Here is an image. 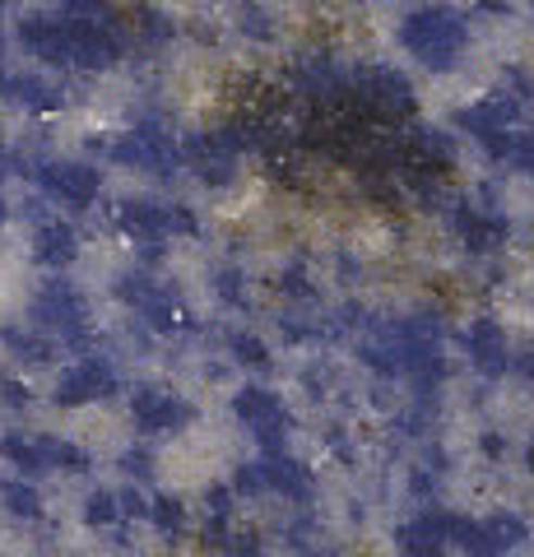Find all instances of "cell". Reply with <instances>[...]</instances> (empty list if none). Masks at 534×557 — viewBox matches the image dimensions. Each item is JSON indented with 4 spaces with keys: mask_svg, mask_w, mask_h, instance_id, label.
<instances>
[{
    "mask_svg": "<svg viewBox=\"0 0 534 557\" xmlns=\"http://www.w3.org/2000/svg\"><path fill=\"white\" fill-rule=\"evenodd\" d=\"M464 348H470V362L484 376H502L511 368V344H507V330L502 321L493 317H479L470 321V330H464Z\"/></svg>",
    "mask_w": 534,
    "mask_h": 557,
    "instance_id": "ac0fdd59",
    "label": "cell"
},
{
    "mask_svg": "<svg viewBox=\"0 0 534 557\" xmlns=\"http://www.w3.org/2000/svg\"><path fill=\"white\" fill-rule=\"evenodd\" d=\"M228 348H233V362H243V368H251V372H265L270 368V348L256 339V335H233Z\"/></svg>",
    "mask_w": 534,
    "mask_h": 557,
    "instance_id": "4dcf8cb0",
    "label": "cell"
},
{
    "mask_svg": "<svg viewBox=\"0 0 534 557\" xmlns=\"http://www.w3.org/2000/svg\"><path fill=\"white\" fill-rule=\"evenodd\" d=\"M5 79H10V70H5V57H0V102H5Z\"/></svg>",
    "mask_w": 534,
    "mask_h": 557,
    "instance_id": "60d3db41",
    "label": "cell"
},
{
    "mask_svg": "<svg viewBox=\"0 0 534 557\" xmlns=\"http://www.w3.org/2000/svg\"><path fill=\"white\" fill-rule=\"evenodd\" d=\"M256 469H261V487L265 497H284V502H312L316 483H312V469H307L302 460H293L288 450H265L261 460H256Z\"/></svg>",
    "mask_w": 534,
    "mask_h": 557,
    "instance_id": "9a60e30c",
    "label": "cell"
},
{
    "mask_svg": "<svg viewBox=\"0 0 534 557\" xmlns=\"http://www.w3.org/2000/svg\"><path fill=\"white\" fill-rule=\"evenodd\" d=\"M530 539V525L516 511H497L484 520H460L456 516V530H451V544L464 557H507L516 553Z\"/></svg>",
    "mask_w": 534,
    "mask_h": 557,
    "instance_id": "9c48e42d",
    "label": "cell"
},
{
    "mask_svg": "<svg viewBox=\"0 0 534 557\" xmlns=\"http://www.w3.org/2000/svg\"><path fill=\"white\" fill-rule=\"evenodd\" d=\"M233 507H237V497H233L228 483L204 487V520H214V525H233Z\"/></svg>",
    "mask_w": 534,
    "mask_h": 557,
    "instance_id": "1f68e13d",
    "label": "cell"
},
{
    "mask_svg": "<svg viewBox=\"0 0 534 557\" xmlns=\"http://www.w3.org/2000/svg\"><path fill=\"white\" fill-rule=\"evenodd\" d=\"M400 47L409 57H419V65L446 75L470 47V20L456 5H419L400 20Z\"/></svg>",
    "mask_w": 534,
    "mask_h": 557,
    "instance_id": "7a4b0ae2",
    "label": "cell"
},
{
    "mask_svg": "<svg viewBox=\"0 0 534 557\" xmlns=\"http://www.w3.org/2000/svg\"><path fill=\"white\" fill-rule=\"evenodd\" d=\"M57 14H71V20H108V14H116L108 0H57Z\"/></svg>",
    "mask_w": 534,
    "mask_h": 557,
    "instance_id": "8d00e7d4",
    "label": "cell"
},
{
    "mask_svg": "<svg viewBox=\"0 0 534 557\" xmlns=\"http://www.w3.org/2000/svg\"><path fill=\"white\" fill-rule=\"evenodd\" d=\"M131 423L140 428L145 437H177V432L196 423V405L163 386H135L131 391Z\"/></svg>",
    "mask_w": 534,
    "mask_h": 557,
    "instance_id": "30bf717a",
    "label": "cell"
},
{
    "mask_svg": "<svg viewBox=\"0 0 534 557\" xmlns=\"http://www.w3.org/2000/svg\"><path fill=\"white\" fill-rule=\"evenodd\" d=\"M525 469H530V474H534V442H530V450H525Z\"/></svg>",
    "mask_w": 534,
    "mask_h": 557,
    "instance_id": "b9f144b4",
    "label": "cell"
},
{
    "mask_svg": "<svg viewBox=\"0 0 534 557\" xmlns=\"http://www.w3.org/2000/svg\"><path fill=\"white\" fill-rule=\"evenodd\" d=\"M484 149H488V159L497 168L521 172V177H534V131L507 126V131H497L493 139H484Z\"/></svg>",
    "mask_w": 534,
    "mask_h": 557,
    "instance_id": "603a6c76",
    "label": "cell"
},
{
    "mask_svg": "<svg viewBox=\"0 0 534 557\" xmlns=\"http://www.w3.org/2000/svg\"><path fill=\"white\" fill-rule=\"evenodd\" d=\"M145 520H149V525L159 530L163 539H182V530H186V502H182V497H172V493L149 497Z\"/></svg>",
    "mask_w": 534,
    "mask_h": 557,
    "instance_id": "83f0119b",
    "label": "cell"
},
{
    "mask_svg": "<svg viewBox=\"0 0 534 557\" xmlns=\"http://www.w3.org/2000/svg\"><path fill=\"white\" fill-rule=\"evenodd\" d=\"M0 348H5V358L24 362V368H51L61 354V344L47 339L42 330H33V325H0Z\"/></svg>",
    "mask_w": 534,
    "mask_h": 557,
    "instance_id": "44dd1931",
    "label": "cell"
},
{
    "mask_svg": "<svg viewBox=\"0 0 534 557\" xmlns=\"http://www.w3.org/2000/svg\"><path fill=\"white\" fill-rule=\"evenodd\" d=\"M14 42L47 70H71V20L65 14H24L14 20Z\"/></svg>",
    "mask_w": 534,
    "mask_h": 557,
    "instance_id": "7c38bea8",
    "label": "cell"
},
{
    "mask_svg": "<svg viewBox=\"0 0 534 557\" xmlns=\"http://www.w3.org/2000/svg\"><path fill=\"white\" fill-rule=\"evenodd\" d=\"M233 497L237 502H251V497H265V487H261V469H256V460H247V465H237L233 469Z\"/></svg>",
    "mask_w": 534,
    "mask_h": 557,
    "instance_id": "d590c367",
    "label": "cell"
},
{
    "mask_svg": "<svg viewBox=\"0 0 534 557\" xmlns=\"http://www.w3.org/2000/svg\"><path fill=\"white\" fill-rule=\"evenodd\" d=\"M28 256L38 260L47 274H65L79 260V228L61 214H38L28 233Z\"/></svg>",
    "mask_w": 534,
    "mask_h": 557,
    "instance_id": "4fadbf2b",
    "label": "cell"
},
{
    "mask_svg": "<svg viewBox=\"0 0 534 557\" xmlns=\"http://www.w3.org/2000/svg\"><path fill=\"white\" fill-rule=\"evenodd\" d=\"M451 228L460 237V247L470 256H493L511 242V223L502 214H493L484 205H456L451 209Z\"/></svg>",
    "mask_w": 534,
    "mask_h": 557,
    "instance_id": "5bb4252c",
    "label": "cell"
},
{
    "mask_svg": "<svg viewBox=\"0 0 534 557\" xmlns=\"http://www.w3.org/2000/svg\"><path fill=\"white\" fill-rule=\"evenodd\" d=\"M298 94L321 102V108H331V102L349 98V75H344L331 57H307L298 65Z\"/></svg>",
    "mask_w": 534,
    "mask_h": 557,
    "instance_id": "ffe728a7",
    "label": "cell"
},
{
    "mask_svg": "<svg viewBox=\"0 0 534 557\" xmlns=\"http://www.w3.org/2000/svg\"><path fill=\"white\" fill-rule=\"evenodd\" d=\"M28 325L42 330L47 339H57L61 348H75V354H94V317H89V298L75 278L65 274H47L38 288H33L28 302Z\"/></svg>",
    "mask_w": 534,
    "mask_h": 557,
    "instance_id": "6da1fadb",
    "label": "cell"
},
{
    "mask_svg": "<svg viewBox=\"0 0 534 557\" xmlns=\"http://www.w3.org/2000/svg\"><path fill=\"white\" fill-rule=\"evenodd\" d=\"M42 450H47L51 474H89L94 469V456L71 437H51V432H42Z\"/></svg>",
    "mask_w": 534,
    "mask_h": 557,
    "instance_id": "484cf974",
    "label": "cell"
},
{
    "mask_svg": "<svg viewBox=\"0 0 534 557\" xmlns=\"http://www.w3.org/2000/svg\"><path fill=\"white\" fill-rule=\"evenodd\" d=\"M102 153H108L116 168L159 172V177L182 168V139H177V131H172V121H163V116L131 121L122 135H112L108 145H102Z\"/></svg>",
    "mask_w": 534,
    "mask_h": 557,
    "instance_id": "3957f363",
    "label": "cell"
},
{
    "mask_svg": "<svg viewBox=\"0 0 534 557\" xmlns=\"http://www.w3.org/2000/svg\"><path fill=\"white\" fill-rule=\"evenodd\" d=\"M84 525L89 530H116V525H126V516H122V502H116V487H94L89 497H84Z\"/></svg>",
    "mask_w": 534,
    "mask_h": 557,
    "instance_id": "4316f807",
    "label": "cell"
},
{
    "mask_svg": "<svg viewBox=\"0 0 534 557\" xmlns=\"http://www.w3.org/2000/svg\"><path fill=\"white\" fill-rule=\"evenodd\" d=\"M214 293L228 307H247V274L237 270V265H223L219 274H214Z\"/></svg>",
    "mask_w": 534,
    "mask_h": 557,
    "instance_id": "d6a6232c",
    "label": "cell"
},
{
    "mask_svg": "<svg viewBox=\"0 0 534 557\" xmlns=\"http://www.w3.org/2000/svg\"><path fill=\"white\" fill-rule=\"evenodd\" d=\"M409 163H423L433 172L456 168V135L451 131H433V126L413 131L409 135Z\"/></svg>",
    "mask_w": 534,
    "mask_h": 557,
    "instance_id": "d4e9b609",
    "label": "cell"
},
{
    "mask_svg": "<svg viewBox=\"0 0 534 557\" xmlns=\"http://www.w3.org/2000/svg\"><path fill=\"white\" fill-rule=\"evenodd\" d=\"M451 530H456V516L442 511V507H433V511L405 520V525L395 530V544H400L405 557H446Z\"/></svg>",
    "mask_w": 534,
    "mask_h": 557,
    "instance_id": "2e32d148",
    "label": "cell"
},
{
    "mask_svg": "<svg viewBox=\"0 0 534 557\" xmlns=\"http://www.w3.org/2000/svg\"><path fill=\"white\" fill-rule=\"evenodd\" d=\"M28 182L38 186V196L61 205V209H94L102 196V168L89 159H38L28 168Z\"/></svg>",
    "mask_w": 534,
    "mask_h": 557,
    "instance_id": "5b68a950",
    "label": "cell"
},
{
    "mask_svg": "<svg viewBox=\"0 0 534 557\" xmlns=\"http://www.w3.org/2000/svg\"><path fill=\"white\" fill-rule=\"evenodd\" d=\"M233 413H237V423H243L265 450H284L288 432H293V413H288V405L274 391H265V386L237 391L233 395Z\"/></svg>",
    "mask_w": 534,
    "mask_h": 557,
    "instance_id": "8fae6325",
    "label": "cell"
},
{
    "mask_svg": "<svg viewBox=\"0 0 534 557\" xmlns=\"http://www.w3.org/2000/svg\"><path fill=\"white\" fill-rule=\"evenodd\" d=\"M10 5H14V0H0V10H10Z\"/></svg>",
    "mask_w": 534,
    "mask_h": 557,
    "instance_id": "ee69618b",
    "label": "cell"
},
{
    "mask_svg": "<svg viewBox=\"0 0 534 557\" xmlns=\"http://www.w3.org/2000/svg\"><path fill=\"white\" fill-rule=\"evenodd\" d=\"M237 33L251 42H274V20L270 10H261L256 0H247V5H237Z\"/></svg>",
    "mask_w": 534,
    "mask_h": 557,
    "instance_id": "f546056e",
    "label": "cell"
},
{
    "mask_svg": "<svg viewBox=\"0 0 534 557\" xmlns=\"http://www.w3.org/2000/svg\"><path fill=\"white\" fill-rule=\"evenodd\" d=\"M0 511L10 520H20V525H38L47 516V502L33 479H0Z\"/></svg>",
    "mask_w": 534,
    "mask_h": 557,
    "instance_id": "cb8c5ba5",
    "label": "cell"
},
{
    "mask_svg": "<svg viewBox=\"0 0 534 557\" xmlns=\"http://www.w3.org/2000/svg\"><path fill=\"white\" fill-rule=\"evenodd\" d=\"M223 557H265V539L256 530H228L219 544Z\"/></svg>",
    "mask_w": 534,
    "mask_h": 557,
    "instance_id": "836d02e7",
    "label": "cell"
},
{
    "mask_svg": "<svg viewBox=\"0 0 534 557\" xmlns=\"http://www.w3.org/2000/svg\"><path fill=\"white\" fill-rule=\"evenodd\" d=\"M349 98L358 102V108H368L372 116H382V121L413 116V108H419V94H413L409 75H400L395 65H368V70H358V75L349 79Z\"/></svg>",
    "mask_w": 534,
    "mask_h": 557,
    "instance_id": "ba28073f",
    "label": "cell"
},
{
    "mask_svg": "<svg viewBox=\"0 0 534 557\" xmlns=\"http://www.w3.org/2000/svg\"><path fill=\"white\" fill-rule=\"evenodd\" d=\"M122 391V376H116L112 358L102 354H79L71 368H61L57 381H51V405L57 409H89L102 405Z\"/></svg>",
    "mask_w": 534,
    "mask_h": 557,
    "instance_id": "52a82bcc",
    "label": "cell"
},
{
    "mask_svg": "<svg viewBox=\"0 0 534 557\" xmlns=\"http://www.w3.org/2000/svg\"><path fill=\"white\" fill-rule=\"evenodd\" d=\"M5 102L24 108L28 116H47V112H61L65 108V84L42 75V70H24V75H10L5 79Z\"/></svg>",
    "mask_w": 534,
    "mask_h": 557,
    "instance_id": "e0dca14e",
    "label": "cell"
},
{
    "mask_svg": "<svg viewBox=\"0 0 534 557\" xmlns=\"http://www.w3.org/2000/svg\"><path fill=\"white\" fill-rule=\"evenodd\" d=\"M112 228L131 237L135 247H167L172 237H196V214L186 205H167V200H116L112 205Z\"/></svg>",
    "mask_w": 534,
    "mask_h": 557,
    "instance_id": "277c9868",
    "label": "cell"
},
{
    "mask_svg": "<svg viewBox=\"0 0 534 557\" xmlns=\"http://www.w3.org/2000/svg\"><path fill=\"white\" fill-rule=\"evenodd\" d=\"M507 372L525 376L530 386H534V344H530V348H521V354H511V368H507Z\"/></svg>",
    "mask_w": 534,
    "mask_h": 557,
    "instance_id": "f35d334b",
    "label": "cell"
},
{
    "mask_svg": "<svg viewBox=\"0 0 534 557\" xmlns=\"http://www.w3.org/2000/svg\"><path fill=\"white\" fill-rule=\"evenodd\" d=\"M456 126H460V131H470L479 145H484V139H493L497 131L521 126V102L507 98V94L479 98V102H470V108H460V112H456Z\"/></svg>",
    "mask_w": 534,
    "mask_h": 557,
    "instance_id": "d6986e66",
    "label": "cell"
},
{
    "mask_svg": "<svg viewBox=\"0 0 534 557\" xmlns=\"http://www.w3.org/2000/svg\"><path fill=\"white\" fill-rule=\"evenodd\" d=\"M484 450H488V456L497 460V456H502V450H507V446H502V437H497V432H488V437H484Z\"/></svg>",
    "mask_w": 534,
    "mask_h": 557,
    "instance_id": "ab89813d",
    "label": "cell"
},
{
    "mask_svg": "<svg viewBox=\"0 0 534 557\" xmlns=\"http://www.w3.org/2000/svg\"><path fill=\"white\" fill-rule=\"evenodd\" d=\"M0 460L14 469V479H33L38 483L47 469V450H42V432H5L0 437Z\"/></svg>",
    "mask_w": 534,
    "mask_h": 557,
    "instance_id": "7402d4cb",
    "label": "cell"
},
{
    "mask_svg": "<svg viewBox=\"0 0 534 557\" xmlns=\"http://www.w3.org/2000/svg\"><path fill=\"white\" fill-rule=\"evenodd\" d=\"M530 10H534V0H530Z\"/></svg>",
    "mask_w": 534,
    "mask_h": 557,
    "instance_id": "f6af8a7d",
    "label": "cell"
},
{
    "mask_svg": "<svg viewBox=\"0 0 534 557\" xmlns=\"http://www.w3.org/2000/svg\"><path fill=\"white\" fill-rule=\"evenodd\" d=\"M307 557H339L335 548H316V553H307Z\"/></svg>",
    "mask_w": 534,
    "mask_h": 557,
    "instance_id": "7bdbcfd3",
    "label": "cell"
},
{
    "mask_svg": "<svg viewBox=\"0 0 534 557\" xmlns=\"http://www.w3.org/2000/svg\"><path fill=\"white\" fill-rule=\"evenodd\" d=\"M112 293H116V302H122L126 311H135V321H140L145 330H153V335H172V330L182 325V317H186L182 298L153 270H126L112 284Z\"/></svg>",
    "mask_w": 534,
    "mask_h": 557,
    "instance_id": "8992f818",
    "label": "cell"
},
{
    "mask_svg": "<svg viewBox=\"0 0 534 557\" xmlns=\"http://www.w3.org/2000/svg\"><path fill=\"white\" fill-rule=\"evenodd\" d=\"M153 469H159V460H153V450L149 446H131L122 450V474L131 483H149L153 479Z\"/></svg>",
    "mask_w": 534,
    "mask_h": 557,
    "instance_id": "e575fe53",
    "label": "cell"
},
{
    "mask_svg": "<svg viewBox=\"0 0 534 557\" xmlns=\"http://www.w3.org/2000/svg\"><path fill=\"white\" fill-rule=\"evenodd\" d=\"M126 33H131L135 42H145V47H163V42L172 38V33H177V24H172L163 10H153V5H140V10L131 14V28H126Z\"/></svg>",
    "mask_w": 534,
    "mask_h": 557,
    "instance_id": "f1b7e54d",
    "label": "cell"
},
{
    "mask_svg": "<svg viewBox=\"0 0 534 557\" xmlns=\"http://www.w3.org/2000/svg\"><path fill=\"white\" fill-rule=\"evenodd\" d=\"M280 293H288V298H312V278H307V270L302 265H288L284 274H280Z\"/></svg>",
    "mask_w": 534,
    "mask_h": 557,
    "instance_id": "74e56055",
    "label": "cell"
}]
</instances>
